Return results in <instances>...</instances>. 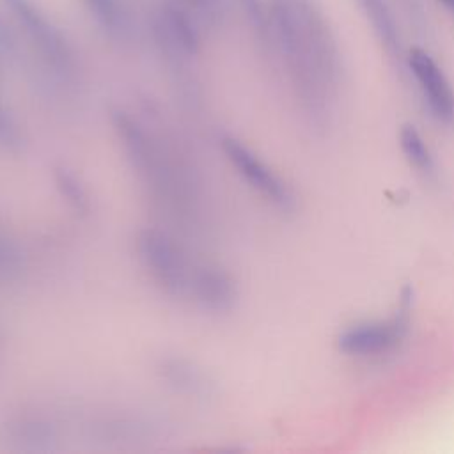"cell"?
<instances>
[{
    "instance_id": "7",
    "label": "cell",
    "mask_w": 454,
    "mask_h": 454,
    "mask_svg": "<svg viewBox=\"0 0 454 454\" xmlns=\"http://www.w3.org/2000/svg\"><path fill=\"white\" fill-rule=\"evenodd\" d=\"M410 296V293L403 296L401 307L392 317L360 323L344 330L337 339L339 349L351 356H376L394 349L408 332Z\"/></svg>"
},
{
    "instance_id": "19",
    "label": "cell",
    "mask_w": 454,
    "mask_h": 454,
    "mask_svg": "<svg viewBox=\"0 0 454 454\" xmlns=\"http://www.w3.org/2000/svg\"><path fill=\"white\" fill-rule=\"evenodd\" d=\"M438 2H442L449 11L454 12V0H438Z\"/></svg>"
},
{
    "instance_id": "11",
    "label": "cell",
    "mask_w": 454,
    "mask_h": 454,
    "mask_svg": "<svg viewBox=\"0 0 454 454\" xmlns=\"http://www.w3.org/2000/svg\"><path fill=\"white\" fill-rule=\"evenodd\" d=\"M51 183L57 195L76 216H89L92 209V197L87 181L80 172L66 163H59L51 168Z\"/></svg>"
},
{
    "instance_id": "14",
    "label": "cell",
    "mask_w": 454,
    "mask_h": 454,
    "mask_svg": "<svg viewBox=\"0 0 454 454\" xmlns=\"http://www.w3.org/2000/svg\"><path fill=\"white\" fill-rule=\"evenodd\" d=\"M5 57L0 53V151L11 156H20L27 151L28 138L27 133L18 121L16 114L9 106V103L4 98V66Z\"/></svg>"
},
{
    "instance_id": "9",
    "label": "cell",
    "mask_w": 454,
    "mask_h": 454,
    "mask_svg": "<svg viewBox=\"0 0 454 454\" xmlns=\"http://www.w3.org/2000/svg\"><path fill=\"white\" fill-rule=\"evenodd\" d=\"M0 443L11 452H53L59 449V429L43 415H12L0 424Z\"/></svg>"
},
{
    "instance_id": "15",
    "label": "cell",
    "mask_w": 454,
    "mask_h": 454,
    "mask_svg": "<svg viewBox=\"0 0 454 454\" xmlns=\"http://www.w3.org/2000/svg\"><path fill=\"white\" fill-rule=\"evenodd\" d=\"M399 144H401V149H403L406 160L410 161V165L415 170H419L424 176H431L434 172L431 151H429L427 144L424 142V138L420 137V133L413 126L406 124L401 128Z\"/></svg>"
},
{
    "instance_id": "3",
    "label": "cell",
    "mask_w": 454,
    "mask_h": 454,
    "mask_svg": "<svg viewBox=\"0 0 454 454\" xmlns=\"http://www.w3.org/2000/svg\"><path fill=\"white\" fill-rule=\"evenodd\" d=\"M133 250L149 280L165 296L186 300L195 261L170 232L160 227H144L133 238Z\"/></svg>"
},
{
    "instance_id": "1",
    "label": "cell",
    "mask_w": 454,
    "mask_h": 454,
    "mask_svg": "<svg viewBox=\"0 0 454 454\" xmlns=\"http://www.w3.org/2000/svg\"><path fill=\"white\" fill-rule=\"evenodd\" d=\"M273 41L303 110H325L337 83L339 59L325 20L310 0H273L268 35Z\"/></svg>"
},
{
    "instance_id": "18",
    "label": "cell",
    "mask_w": 454,
    "mask_h": 454,
    "mask_svg": "<svg viewBox=\"0 0 454 454\" xmlns=\"http://www.w3.org/2000/svg\"><path fill=\"white\" fill-rule=\"evenodd\" d=\"M241 4L245 5L248 18L252 21V25L255 27V30L266 39L268 35V14H264L261 0H241Z\"/></svg>"
},
{
    "instance_id": "13",
    "label": "cell",
    "mask_w": 454,
    "mask_h": 454,
    "mask_svg": "<svg viewBox=\"0 0 454 454\" xmlns=\"http://www.w3.org/2000/svg\"><path fill=\"white\" fill-rule=\"evenodd\" d=\"M356 2L360 5L362 12L365 14V18L369 20L374 34L385 46V50L390 55L399 57L401 55L399 32H397L395 20H394L392 11L387 5V2L385 0H356Z\"/></svg>"
},
{
    "instance_id": "10",
    "label": "cell",
    "mask_w": 454,
    "mask_h": 454,
    "mask_svg": "<svg viewBox=\"0 0 454 454\" xmlns=\"http://www.w3.org/2000/svg\"><path fill=\"white\" fill-rule=\"evenodd\" d=\"M408 66L433 115L445 124H452L454 90L434 59L422 48H411L408 53Z\"/></svg>"
},
{
    "instance_id": "4",
    "label": "cell",
    "mask_w": 454,
    "mask_h": 454,
    "mask_svg": "<svg viewBox=\"0 0 454 454\" xmlns=\"http://www.w3.org/2000/svg\"><path fill=\"white\" fill-rule=\"evenodd\" d=\"M9 9L18 34L34 51L53 80L69 83L78 73L76 55L64 34L32 4V0H2Z\"/></svg>"
},
{
    "instance_id": "16",
    "label": "cell",
    "mask_w": 454,
    "mask_h": 454,
    "mask_svg": "<svg viewBox=\"0 0 454 454\" xmlns=\"http://www.w3.org/2000/svg\"><path fill=\"white\" fill-rule=\"evenodd\" d=\"M27 270V259L21 247L0 231V282L12 284L18 282Z\"/></svg>"
},
{
    "instance_id": "8",
    "label": "cell",
    "mask_w": 454,
    "mask_h": 454,
    "mask_svg": "<svg viewBox=\"0 0 454 454\" xmlns=\"http://www.w3.org/2000/svg\"><path fill=\"white\" fill-rule=\"evenodd\" d=\"M186 300L204 314L227 316L239 301V284L220 262H195Z\"/></svg>"
},
{
    "instance_id": "17",
    "label": "cell",
    "mask_w": 454,
    "mask_h": 454,
    "mask_svg": "<svg viewBox=\"0 0 454 454\" xmlns=\"http://www.w3.org/2000/svg\"><path fill=\"white\" fill-rule=\"evenodd\" d=\"M181 7H184L202 28L216 27L223 18L222 0H176Z\"/></svg>"
},
{
    "instance_id": "6",
    "label": "cell",
    "mask_w": 454,
    "mask_h": 454,
    "mask_svg": "<svg viewBox=\"0 0 454 454\" xmlns=\"http://www.w3.org/2000/svg\"><path fill=\"white\" fill-rule=\"evenodd\" d=\"M154 374L168 392L193 404L209 406L220 395V385L215 374L199 360L181 353L158 356Z\"/></svg>"
},
{
    "instance_id": "12",
    "label": "cell",
    "mask_w": 454,
    "mask_h": 454,
    "mask_svg": "<svg viewBox=\"0 0 454 454\" xmlns=\"http://www.w3.org/2000/svg\"><path fill=\"white\" fill-rule=\"evenodd\" d=\"M85 9L115 43H128L133 34V23L119 0H82Z\"/></svg>"
},
{
    "instance_id": "2",
    "label": "cell",
    "mask_w": 454,
    "mask_h": 454,
    "mask_svg": "<svg viewBox=\"0 0 454 454\" xmlns=\"http://www.w3.org/2000/svg\"><path fill=\"white\" fill-rule=\"evenodd\" d=\"M110 126L128 167L151 195L168 204L190 200L188 183L156 131L121 106L110 110Z\"/></svg>"
},
{
    "instance_id": "5",
    "label": "cell",
    "mask_w": 454,
    "mask_h": 454,
    "mask_svg": "<svg viewBox=\"0 0 454 454\" xmlns=\"http://www.w3.org/2000/svg\"><path fill=\"white\" fill-rule=\"evenodd\" d=\"M218 149L239 179L264 202L280 213L294 211L296 197L291 186L248 144L232 133H222Z\"/></svg>"
}]
</instances>
